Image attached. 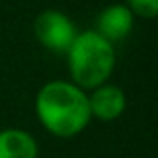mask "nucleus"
<instances>
[{"label":"nucleus","instance_id":"7ed1b4c3","mask_svg":"<svg viewBox=\"0 0 158 158\" xmlns=\"http://www.w3.org/2000/svg\"><path fill=\"white\" fill-rule=\"evenodd\" d=\"M32 30H34V36L40 42V46H44L54 54H66L78 34L72 18L56 8H48V10L40 12L34 18Z\"/></svg>","mask_w":158,"mask_h":158},{"label":"nucleus","instance_id":"20e7f679","mask_svg":"<svg viewBox=\"0 0 158 158\" xmlns=\"http://www.w3.org/2000/svg\"><path fill=\"white\" fill-rule=\"evenodd\" d=\"M90 116L100 122H114L126 110V94L116 84H104L88 90Z\"/></svg>","mask_w":158,"mask_h":158},{"label":"nucleus","instance_id":"0eeeda50","mask_svg":"<svg viewBox=\"0 0 158 158\" xmlns=\"http://www.w3.org/2000/svg\"><path fill=\"white\" fill-rule=\"evenodd\" d=\"M124 6L132 12V16H138L144 20H152L158 16V0H126Z\"/></svg>","mask_w":158,"mask_h":158},{"label":"nucleus","instance_id":"f03ea898","mask_svg":"<svg viewBox=\"0 0 158 158\" xmlns=\"http://www.w3.org/2000/svg\"><path fill=\"white\" fill-rule=\"evenodd\" d=\"M70 82L82 90H92L108 82L116 66L114 44L102 38L96 30H82L66 50Z\"/></svg>","mask_w":158,"mask_h":158},{"label":"nucleus","instance_id":"423d86ee","mask_svg":"<svg viewBox=\"0 0 158 158\" xmlns=\"http://www.w3.org/2000/svg\"><path fill=\"white\" fill-rule=\"evenodd\" d=\"M38 142L22 128L0 130V158H38Z\"/></svg>","mask_w":158,"mask_h":158},{"label":"nucleus","instance_id":"f257e3e1","mask_svg":"<svg viewBox=\"0 0 158 158\" xmlns=\"http://www.w3.org/2000/svg\"><path fill=\"white\" fill-rule=\"evenodd\" d=\"M34 110L38 122L52 136L72 138L90 124L88 92L70 80H50L36 92Z\"/></svg>","mask_w":158,"mask_h":158},{"label":"nucleus","instance_id":"39448f33","mask_svg":"<svg viewBox=\"0 0 158 158\" xmlns=\"http://www.w3.org/2000/svg\"><path fill=\"white\" fill-rule=\"evenodd\" d=\"M134 28V16L124 4H110V6L102 8L96 16V26L92 30H96L102 38H106L108 42H120L124 40Z\"/></svg>","mask_w":158,"mask_h":158}]
</instances>
